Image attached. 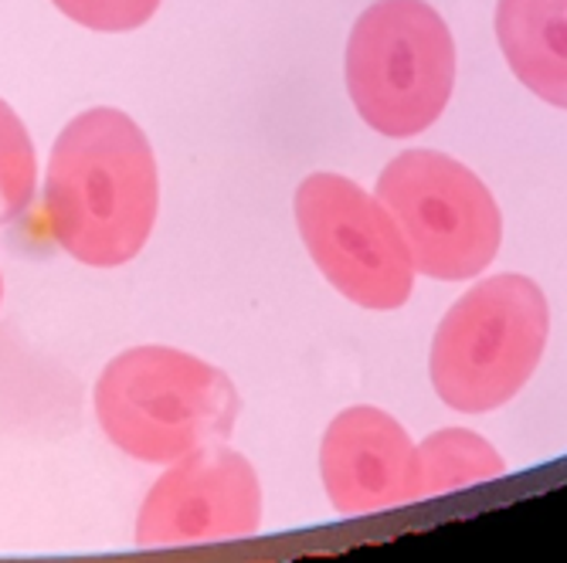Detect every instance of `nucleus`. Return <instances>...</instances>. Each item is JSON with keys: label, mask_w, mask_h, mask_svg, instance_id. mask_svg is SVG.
I'll return each instance as SVG.
<instances>
[{"label": "nucleus", "mask_w": 567, "mask_h": 563, "mask_svg": "<svg viewBox=\"0 0 567 563\" xmlns=\"http://www.w3.org/2000/svg\"><path fill=\"white\" fill-rule=\"evenodd\" d=\"M347 92L374 133L404 139L429 129L455 85V41L425 0H374L347 41Z\"/></svg>", "instance_id": "nucleus-4"}, {"label": "nucleus", "mask_w": 567, "mask_h": 563, "mask_svg": "<svg viewBox=\"0 0 567 563\" xmlns=\"http://www.w3.org/2000/svg\"><path fill=\"white\" fill-rule=\"evenodd\" d=\"M550 336V305L527 275H493L442 316L429 371L435 394L462 415H486L534 377Z\"/></svg>", "instance_id": "nucleus-3"}, {"label": "nucleus", "mask_w": 567, "mask_h": 563, "mask_svg": "<svg viewBox=\"0 0 567 563\" xmlns=\"http://www.w3.org/2000/svg\"><path fill=\"white\" fill-rule=\"evenodd\" d=\"M95 418L106 438L136 462L171 466L225 445L238 421L231 377L174 346H133L95 380Z\"/></svg>", "instance_id": "nucleus-2"}, {"label": "nucleus", "mask_w": 567, "mask_h": 563, "mask_svg": "<svg viewBox=\"0 0 567 563\" xmlns=\"http://www.w3.org/2000/svg\"><path fill=\"white\" fill-rule=\"evenodd\" d=\"M34 143L21 116L0 98V225L18 221L34 197Z\"/></svg>", "instance_id": "nucleus-11"}, {"label": "nucleus", "mask_w": 567, "mask_h": 563, "mask_svg": "<svg viewBox=\"0 0 567 563\" xmlns=\"http://www.w3.org/2000/svg\"><path fill=\"white\" fill-rule=\"evenodd\" d=\"M320 476L343 517H364L415 502L419 445L381 407L340 411L320 445Z\"/></svg>", "instance_id": "nucleus-8"}, {"label": "nucleus", "mask_w": 567, "mask_h": 563, "mask_svg": "<svg viewBox=\"0 0 567 563\" xmlns=\"http://www.w3.org/2000/svg\"><path fill=\"white\" fill-rule=\"evenodd\" d=\"M378 200L398 221L419 275L462 282L496 259L503 241L496 197L445 153H398L378 177Z\"/></svg>", "instance_id": "nucleus-5"}, {"label": "nucleus", "mask_w": 567, "mask_h": 563, "mask_svg": "<svg viewBox=\"0 0 567 563\" xmlns=\"http://www.w3.org/2000/svg\"><path fill=\"white\" fill-rule=\"evenodd\" d=\"M69 21L89 28V31H136L153 14H157L161 0H51Z\"/></svg>", "instance_id": "nucleus-12"}, {"label": "nucleus", "mask_w": 567, "mask_h": 563, "mask_svg": "<svg viewBox=\"0 0 567 563\" xmlns=\"http://www.w3.org/2000/svg\"><path fill=\"white\" fill-rule=\"evenodd\" d=\"M0 299H4V279H0Z\"/></svg>", "instance_id": "nucleus-13"}, {"label": "nucleus", "mask_w": 567, "mask_h": 563, "mask_svg": "<svg viewBox=\"0 0 567 563\" xmlns=\"http://www.w3.org/2000/svg\"><path fill=\"white\" fill-rule=\"evenodd\" d=\"M506 472L503 455L470 428H442L419 445L415 502L493 482Z\"/></svg>", "instance_id": "nucleus-10"}, {"label": "nucleus", "mask_w": 567, "mask_h": 563, "mask_svg": "<svg viewBox=\"0 0 567 563\" xmlns=\"http://www.w3.org/2000/svg\"><path fill=\"white\" fill-rule=\"evenodd\" d=\"M161 211V170L143 126L123 110L75 116L51 146L44 218L75 262L116 269L133 262Z\"/></svg>", "instance_id": "nucleus-1"}, {"label": "nucleus", "mask_w": 567, "mask_h": 563, "mask_svg": "<svg viewBox=\"0 0 567 563\" xmlns=\"http://www.w3.org/2000/svg\"><path fill=\"white\" fill-rule=\"evenodd\" d=\"M262 526V486L245 455L208 445L197 448L150 486L136 546H197L255 536Z\"/></svg>", "instance_id": "nucleus-7"}, {"label": "nucleus", "mask_w": 567, "mask_h": 563, "mask_svg": "<svg viewBox=\"0 0 567 563\" xmlns=\"http://www.w3.org/2000/svg\"><path fill=\"white\" fill-rule=\"evenodd\" d=\"M496 41L513 75L567 110V0H499Z\"/></svg>", "instance_id": "nucleus-9"}, {"label": "nucleus", "mask_w": 567, "mask_h": 563, "mask_svg": "<svg viewBox=\"0 0 567 563\" xmlns=\"http://www.w3.org/2000/svg\"><path fill=\"white\" fill-rule=\"evenodd\" d=\"M296 228L323 279L360 310H401L415 292L408 241L378 197L340 174L296 187Z\"/></svg>", "instance_id": "nucleus-6"}]
</instances>
